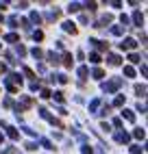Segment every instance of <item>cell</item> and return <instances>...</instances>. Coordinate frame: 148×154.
Here are the masks:
<instances>
[{"mask_svg": "<svg viewBox=\"0 0 148 154\" xmlns=\"http://www.w3.org/2000/svg\"><path fill=\"white\" fill-rule=\"evenodd\" d=\"M63 28H66V30H68V33H72V35H74V33H76V26H74L72 22H66V24H63Z\"/></svg>", "mask_w": 148, "mask_h": 154, "instance_id": "obj_1", "label": "cell"}, {"mask_svg": "<svg viewBox=\"0 0 148 154\" xmlns=\"http://www.w3.org/2000/svg\"><path fill=\"white\" fill-rule=\"evenodd\" d=\"M7 42L9 44H15L18 42V35H7Z\"/></svg>", "mask_w": 148, "mask_h": 154, "instance_id": "obj_2", "label": "cell"}, {"mask_svg": "<svg viewBox=\"0 0 148 154\" xmlns=\"http://www.w3.org/2000/svg\"><path fill=\"white\" fill-rule=\"evenodd\" d=\"M7 132H9V137H11V139H18V130H13V128H9Z\"/></svg>", "mask_w": 148, "mask_h": 154, "instance_id": "obj_3", "label": "cell"}, {"mask_svg": "<svg viewBox=\"0 0 148 154\" xmlns=\"http://www.w3.org/2000/svg\"><path fill=\"white\" fill-rule=\"evenodd\" d=\"M63 59H66V61H63V63H66V65L70 67V65H72V57H70V54H66V57H63Z\"/></svg>", "mask_w": 148, "mask_h": 154, "instance_id": "obj_4", "label": "cell"}, {"mask_svg": "<svg viewBox=\"0 0 148 154\" xmlns=\"http://www.w3.org/2000/svg\"><path fill=\"white\" fill-rule=\"evenodd\" d=\"M0 141H2V135H0Z\"/></svg>", "mask_w": 148, "mask_h": 154, "instance_id": "obj_5", "label": "cell"}]
</instances>
